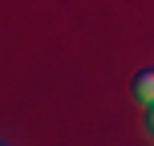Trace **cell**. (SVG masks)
Wrapping results in <instances>:
<instances>
[{
    "label": "cell",
    "mask_w": 154,
    "mask_h": 146,
    "mask_svg": "<svg viewBox=\"0 0 154 146\" xmlns=\"http://www.w3.org/2000/svg\"><path fill=\"white\" fill-rule=\"evenodd\" d=\"M134 98L142 101V106H150L154 101V69H142V73H134Z\"/></svg>",
    "instance_id": "obj_1"
},
{
    "label": "cell",
    "mask_w": 154,
    "mask_h": 146,
    "mask_svg": "<svg viewBox=\"0 0 154 146\" xmlns=\"http://www.w3.org/2000/svg\"><path fill=\"white\" fill-rule=\"evenodd\" d=\"M146 126H150V134H154V101L146 106Z\"/></svg>",
    "instance_id": "obj_2"
}]
</instances>
